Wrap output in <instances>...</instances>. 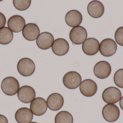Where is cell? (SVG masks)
<instances>
[{"mask_svg": "<svg viewBox=\"0 0 123 123\" xmlns=\"http://www.w3.org/2000/svg\"><path fill=\"white\" fill-rule=\"evenodd\" d=\"M17 69L18 72L23 76H30L35 71V64L31 59L23 58L18 62Z\"/></svg>", "mask_w": 123, "mask_h": 123, "instance_id": "cell-2", "label": "cell"}, {"mask_svg": "<svg viewBox=\"0 0 123 123\" xmlns=\"http://www.w3.org/2000/svg\"><path fill=\"white\" fill-rule=\"evenodd\" d=\"M0 123H8V119L6 116L0 115Z\"/></svg>", "mask_w": 123, "mask_h": 123, "instance_id": "cell-27", "label": "cell"}, {"mask_svg": "<svg viewBox=\"0 0 123 123\" xmlns=\"http://www.w3.org/2000/svg\"><path fill=\"white\" fill-rule=\"evenodd\" d=\"M117 45L114 40L107 38L100 43L99 51L101 55L105 57H110L114 55L117 50Z\"/></svg>", "mask_w": 123, "mask_h": 123, "instance_id": "cell-7", "label": "cell"}, {"mask_svg": "<svg viewBox=\"0 0 123 123\" xmlns=\"http://www.w3.org/2000/svg\"><path fill=\"white\" fill-rule=\"evenodd\" d=\"M6 23V19L4 14L0 12V29L4 27Z\"/></svg>", "mask_w": 123, "mask_h": 123, "instance_id": "cell-26", "label": "cell"}, {"mask_svg": "<svg viewBox=\"0 0 123 123\" xmlns=\"http://www.w3.org/2000/svg\"><path fill=\"white\" fill-rule=\"evenodd\" d=\"M15 118L18 123H30L33 118V114L30 109L23 107L16 112Z\"/></svg>", "mask_w": 123, "mask_h": 123, "instance_id": "cell-20", "label": "cell"}, {"mask_svg": "<svg viewBox=\"0 0 123 123\" xmlns=\"http://www.w3.org/2000/svg\"><path fill=\"white\" fill-rule=\"evenodd\" d=\"M121 96L122 94L120 90L114 87L106 88L102 94L103 101L108 104L117 103L120 100Z\"/></svg>", "mask_w": 123, "mask_h": 123, "instance_id": "cell-4", "label": "cell"}, {"mask_svg": "<svg viewBox=\"0 0 123 123\" xmlns=\"http://www.w3.org/2000/svg\"><path fill=\"white\" fill-rule=\"evenodd\" d=\"M112 71L111 65L109 63L105 61H99L94 68V73L96 77L100 79L108 77Z\"/></svg>", "mask_w": 123, "mask_h": 123, "instance_id": "cell-8", "label": "cell"}, {"mask_svg": "<svg viewBox=\"0 0 123 123\" xmlns=\"http://www.w3.org/2000/svg\"><path fill=\"white\" fill-rule=\"evenodd\" d=\"M36 94L35 90L31 87L27 85L22 86L19 88L17 97L19 100L24 103L31 102L36 97Z\"/></svg>", "mask_w": 123, "mask_h": 123, "instance_id": "cell-9", "label": "cell"}, {"mask_svg": "<svg viewBox=\"0 0 123 123\" xmlns=\"http://www.w3.org/2000/svg\"><path fill=\"white\" fill-rule=\"evenodd\" d=\"M69 46L68 42L65 39L60 38L54 41L52 49L53 52L56 55L63 56L68 52Z\"/></svg>", "mask_w": 123, "mask_h": 123, "instance_id": "cell-16", "label": "cell"}, {"mask_svg": "<svg viewBox=\"0 0 123 123\" xmlns=\"http://www.w3.org/2000/svg\"><path fill=\"white\" fill-rule=\"evenodd\" d=\"M40 30L37 25L34 23L27 24L22 30L24 37L27 40L32 41L35 40L39 35Z\"/></svg>", "mask_w": 123, "mask_h": 123, "instance_id": "cell-14", "label": "cell"}, {"mask_svg": "<svg viewBox=\"0 0 123 123\" xmlns=\"http://www.w3.org/2000/svg\"><path fill=\"white\" fill-rule=\"evenodd\" d=\"M113 80L116 85L121 88H123V69L117 71L114 74Z\"/></svg>", "mask_w": 123, "mask_h": 123, "instance_id": "cell-24", "label": "cell"}, {"mask_svg": "<svg viewBox=\"0 0 123 123\" xmlns=\"http://www.w3.org/2000/svg\"><path fill=\"white\" fill-rule=\"evenodd\" d=\"M119 104H120V106L121 108L123 110V96L122 97H121L120 100Z\"/></svg>", "mask_w": 123, "mask_h": 123, "instance_id": "cell-28", "label": "cell"}, {"mask_svg": "<svg viewBox=\"0 0 123 123\" xmlns=\"http://www.w3.org/2000/svg\"><path fill=\"white\" fill-rule=\"evenodd\" d=\"M99 46V42L98 40L93 38H90L83 43L82 50L86 55L93 56L98 52Z\"/></svg>", "mask_w": 123, "mask_h": 123, "instance_id": "cell-12", "label": "cell"}, {"mask_svg": "<svg viewBox=\"0 0 123 123\" xmlns=\"http://www.w3.org/2000/svg\"><path fill=\"white\" fill-rule=\"evenodd\" d=\"M98 90L95 82L91 79H86L82 82L80 86V90L85 97H90L94 95Z\"/></svg>", "mask_w": 123, "mask_h": 123, "instance_id": "cell-11", "label": "cell"}, {"mask_svg": "<svg viewBox=\"0 0 123 123\" xmlns=\"http://www.w3.org/2000/svg\"><path fill=\"white\" fill-rule=\"evenodd\" d=\"M74 119L71 114L66 111H62L56 115L55 123H73Z\"/></svg>", "mask_w": 123, "mask_h": 123, "instance_id": "cell-22", "label": "cell"}, {"mask_svg": "<svg viewBox=\"0 0 123 123\" xmlns=\"http://www.w3.org/2000/svg\"><path fill=\"white\" fill-rule=\"evenodd\" d=\"M115 39L119 45L123 46V26L119 27L115 33Z\"/></svg>", "mask_w": 123, "mask_h": 123, "instance_id": "cell-25", "label": "cell"}, {"mask_svg": "<svg viewBox=\"0 0 123 123\" xmlns=\"http://www.w3.org/2000/svg\"><path fill=\"white\" fill-rule=\"evenodd\" d=\"M8 28L14 32H21L26 25L25 19L21 16L16 15L11 17L7 22Z\"/></svg>", "mask_w": 123, "mask_h": 123, "instance_id": "cell-13", "label": "cell"}, {"mask_svg": "<svg viewBox=\"0 0 123 123\" xmlns=\"http://www.w3.org/2000/svg\"><path fill=\"white\" fill-rule=\"evenodd\" d=\"M82 21V15L77 10H71L67 12L65 16V21L67 24L71 27L78 26Z\"/></svg>", "mask_w": 123, "mask_h": 123, "instance_id": "cell-19", "label": "cell"}, {"mask_svg": "<svg viewBox=\"0 0 123 123\" xmlns=\"http://www.w3.org/2000/svg\"><path fill=\"white\" fill-rule=\"evenodd\" d=\"M1 87L4 94L8 96H14L18 93L19 89V84L16 78L8 77L3 80Z\"/></svg>", "mask_w": 123, "mask_h": 123, "instance_id": "cell-1", "label": "cell"}, {"mask_svg": "<svg viewBox=\"0 0 123 123\" xmlns=\"http://www.w3.org/2000/svg\"><path fill=\"white\" fill-rule=\"evenodd\" d=\"M30 109L35 115L41 116L44 115L47 110V103L44 98L37 97L31 102Z\"/></svg>", "mask_w": 123, "mask_h": 123, "instance_id": "cell-10", "label": "cell"}, {"mask_svg": "<svg viewBox=\"0 0 123 123\" xmlns=\"http://www.w3.org/2000/svg\"><path fill=\"white\" fill-rule=\"evenodd\" d=\"M82 82L81 75L78 72L70 71L64 76L63 82L64 86L69 89H75L78 88Z\"/></svg>", "mask_w": 123, "mask_h": 123, "instance_id": "cell-3", "label": "cell"}, {"mask_svg": "<svg viewBox=\"0 0 123 123\" xmlns=\"http://www.w3.org/2000/svg\"><path fill=\"white\" fill-rule=\"evenodd\" d=\"M13 38V32L7 27L0 29V44L7 45L12 41Z\"/></svg>", "mask_w": 123, "mask_h": 123, "instance_id": "cell-21", "label": "cell"}, {"mask_svg": "<svg viewBox=\"0 0 123 123\" xmlns=\"http://www.w3.org/2000/svg\"><path fill=\"white\" fill-rule=\"evenodd\" d=\"M54 42V38L51 33L48 32H42L36 41L38 47L43 50L49 49Z\"/></svg>", "mask_w": 123, "mask_h": 123, "instance_id": "cell-15", "label": "cell"}, {"mask_svg": "<svg viewBox=\"0 0 123 123\" xmlns=\"http://www.w3.org/2000/svg\"><path fill=\"white\" fill-rule=\"evenodd\" d=\"M87 11L90 16L95 19L102 17L105 12L103 4L98 0L91 1L87 6Z\"/></svg>", "mask_w": 123, "mask_h": 123, "instance_id": "cell-18", "label": "cell"}, {"mask_svg": "<svg viewBox=\"0 0 123 123\" xmlns=\"http://www.w3.org/2000/svg\"><path fill=\"white\" fill-rule=\"evenodd\" d=\"M36 123V122H31V123Z\"/></svg>", "mask_w": 123, "mask_h": 123, "instance_id": "cell-29", "label": "cell"}, {"mask_svg": "<svg viewBox=\"0 0 123 123\" xmlns=\"http://www.w3.org/2000/svg\"><path fill=\"white\" fill-rule=\"evenodd\" d=\"M31 0H13V4L15 8L20 11H25L28 9L31 5Z\"/></svg>", "mask_w": 123, "mask_h": 123, "instance_id": "cell-23", "label": "cell"}, {"mask_svg": "<svg viewBox=\"0 0 123 123\" xmlns=\"http://www.w3.org/2000/svg\"><path fill=\"white\" fill-rule=\"evenodd\" d=\"M69 38L71 41L76 45H80L86 39L87 33L85 28L79 26L73 27L70 32Z\"/></svg>", "mask_w": 123, "mask_h": 123, "instance_id": "cell-6", "label": "cell"}, {"mask_svg": "<svg viewBox=\"0 0 123 123\" xmlns=\"http://www.w3.org/2000/svg\"><path fill=\"white\" fill-rule=\"evenodd\" d=\"M47 102L50 110L53 111H57L63 107L64 100L60 94L54 93L49 95L47 99Z\"/></svg>", "mask_w": 123, "mask_h": 123, "instance_id": "cell-17", "label": "cell"}, {"mask_svg": "<svg viewBox=\"0 0 123 123\" xmlns=\"http://www.w3.org/2000/svg\"><path fill=\"white\" fill-rule=\"evenodd\" d=\"M102 115L105 121L110 123H113L117 120L119 118L120 110L116 105L107 104L103 108Z\"/></svg>", "mask_w": 123, "mask_h": 123, "instance_id": "cell-5", "label": "cell"}]
</instances>
